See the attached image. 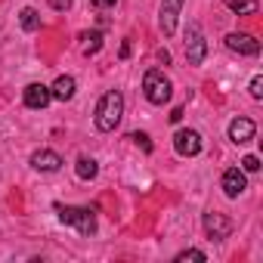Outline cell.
I'll return each mask as SVG.
<instances>
[{
  "mask_svg": "<svg viewBox=\"0 0 263 263\" xmlns=\"http://www.w3.org/2000/svg\"><path fill=\"white\" fill-rule=\"evenodd\" d=\"M121 115H124V96L118 90L102 93V99L96 102V127L102 134H111V130L121 124Z\"/></svg>",
  "mask_w": 263,
  "mask_h": 263,
  "instance_id": "cell-1",
  "label": "cell"
},
{
  "mask_svg": "<svg viewBox=\"0 0 263 263\" xmlns=\"http://www.w3.org/2000/svg\"><path fill=\"white\" fill-rule=\"evenodd\" d=\"M56 214L62 223L74 226L81 235H93L96 232V214L90 208H71V204H56Z\"/></svg>",
  "mask_w": 263,
  "mask_h": 263,
  "instance_id": "cell-2",
  "label": "cell"
},
{
  "mask_svg": "<svg viewBox=\"0 0 263 263\" xmlns=\"http://www.w3.org/2000/svg\"><path fill=\"white\" fill-rule=\"evenodd\" d=\"M143 93H146V99H149L152 105H164V102L171 99L174 87H171V81L164 78V71L149 68V71H146V78H143Z\"/></svg>",
  "mask_w": 263,
  "mask_h": 263,
  "instance_id": "cell-3",
  "label": "cell"
},
{
  "mask_svg": "<svg viewBox=\"0 0 263 263\" xmlns=\"http://www.w3.org/2000/svg\"><path fill=\"white\" fill-rule=\"evenodd\" d=\"M204 56H208L204 31H201L198 22H189V28H186V59H189V65H201Z\"/></svg>",
  "mask_w": 263,
  "mask_h": 263,
  "instance_id": "cell-4",
  "label": "cell"
},
{
  "mask_svg": "<svg viewBox=\"0 0 263 263\" xmlns=\"http://www.w3.org/2000/svg\"><path fill=\"white\" fill-rule=\"evenodd\" d=\"M204 232H208V238H214V241H226V238L232 235V220H229L226 214L208 211V214H204Z\"/></svg>",
  "mask_w": 263,
  "mask_h": 263,
  "instance_id": "cell-5",
  "label": "cell"
},
{
  "mask_svg": "<svg viewBox=\"0 0 263 263\" xmlns=\"http://www.w3.org/2000/svg\"><path fill=\"white\" fill-rule=\"evenodd\" d=\"M174 149L183 158L198 155L201 152V134H198V130H177V134H174Z\"/></svg>",
  "mask_w": 263,
  "mask_h": 263,
  "instance_id": "cell-6",
  "label": "cell"
},
{
  "mask_svg": "<svg viewBox=\"0 0 263 263\" xmlns=\"http://www.w3.org/2000/svg\"><path fill=\"white\" fill-rule=\"evenodd\" d=\"M183 4L186 0H161V31H164V37H174V31H177V19H180V10H183Z\"/></svg>",
  "mask_w": 263,
  "mask_h": 263,
  "instance_id": "cell-7",
  "label": "cell"
},
{
  "mask_svg": "<svg viewBox=\"0 0 263 263\" xmlns=\"http://www.w3.org/2000/svg\"><path fill=\"white\" fill-rule=\"evenodd\" d=\"M226 50H232L238 56H257L260 44L251 34H245V31H232V34H226Z\"/></svg>",
  "mask_w": 263,
  "mask_h": 263,
  "instance_id": "cell-8",
  "label": "cell"
},
{
  "mask_svg": "<svg viewBox=\"0 0 263 263\" xmlns=\"http://www.w3.org/2000/svg\"><path fill=\"white\" fill-rule=\"evenodd\" d=\"M254 134H257V127H254V121H251V118H235V121L229 124V140H232L235 146L251 143V140H254Z\"/></svg>",
  "mask_w": 263,
  "mask_h": 263,
  "instance_id": "cell-9",
  "label": "cell"
},
{
  "mask_svg": "<svg viewBox=\"0 0 263 263\" xmlns=\"http://www.w3.org/2000/svg\"><path fill=\"white\" fill-rule=\"evenodd\" d=\"M31 167H34V171H44V174H53V171L62 167V155L53 152V149H37V152L31 155Z\"/></svg>",
  "mask_w": 263,
  "mask_h": 263,
  "instance_id": "cell-10",
  "label": "cell"
},
{
  "mask_svg": "<svg viewBox=\"0 0 263 263\" xmlns=\"http://www.w3.org/2000/svg\"><path fill=\"white\" fill-rule=\"evenodd\" d=\"M223 192H226V198H238L245 189H248V180H245V171H238V167H229L226 174H223Z\"/></svg>",
  "mask_w": 263,
  "mask_h": 263,
  "instance_id": "cell-11",
  "label": "cell"
},
{
  "mask_svg": "<svg viewBox=\"0 0 263 263\" xmlns=\"http://www.w3.org/2000/svg\"><path fill=\"white\" fill-rule=\"evenodd\" d=\"M22 99H25L28 108H47L50 99H53V93H50V87H44V84H28L25 93H22Z\"/></svg>",
  "mask_w": 263,
  "mask_h": 263,
  "instance_id": "cell-12",
  "label": "cell"
},
{
  "mask_svg": "<svg viewBox=\"0 0 263 263\" xmlns=\"http://www.w3.org/2000/svg\"><path fill=\"white\" fill-rule=\"evenodd\" d=\"M74 90H78V81H74L71 74H59V78H56V84L50 87L53 99H59V102H68V99L74 96Z\"/></svg>",
  "mask_w": 263,
  "mask_h": 263,
  "instance_id": "cell-13",
  "label": "cell"
},
{
  "mask_svg": "<svg viewBox=\"0 0 263 263\" xmlns=\"http://www.w3.org/2000/svg\"><path fill=\"white\" fill-rule=\"evenodd\" d=\"M74 174H78L81 180H93V177L99 174V164H96L93 158H87V155H84V158H78V164H74Z\"/></svg>",
  "mask_w": 263,
  "mask_h": 263,
  "instance_id": "cell-14",
  "label": "cell"
},
{
  "mask_svg": "<svg viewBox=\"0 0 263 263\" xmlns=\"http://www.w3.org/2000/svg\"><path fill=\"white\" fill-rule=\"evenodd\" d=\"M19 22H22L25 31H37V28H41V13H37L34 7H25V10L19 13Z\"/></svg>",
  "mask_w": 263,
  "mask_h": 263,
  "instance_id": "cell-15",
  "label": "cell"
},
{
  "mask_svg": "<svg viewBox=\"0 0 263 263\" xmlns=\"http://www.w3.org/2000/svg\"><path fill=\"white\" fill-rule=\"evenodd\" d=\"M226 7L238 16H254L257 13V0H226Z\"/></svg>",
  "mask_w": 263,
  "mask_h": 263,
  "instance_id": "cell-16",
  "label": "cell"
},
{
  "mask_svg": "<svg viewBox=\"0 0 263 263\" xmlns=\"http://www.w3.org/2000/svg\"><path fill=\"white\" fill-rule=\"evenodd\" d=\"M81 41H84V53H87V56H93V53H99V47H102V34H99V31H90V34H81Z\"/></svg>",
  "mask_w": 263,
  "mask_h": 263,
  "instance_id": "cell-17",
  "label": "cell"
},
{
  "mask_svg": "<svg viewBox=\"0 0 263 263\" xmlns=\"http://www.w3.org/2000/svg\"><path fill=\"white\" fill-rule=\"evenodd\" d=\"M174 260H177V263H186V260H208V257H204V251H198V248H189V251H180Z\"/></svg>",
  "mask_w": 263,
  "mask_h": 263,
  "instance_id": "cell-18",
  "label": "cell"
},
{
  "mask_svg": "<svg viewBox=\"0 0 263 263\" xmlns=\"http://www.w3.org/2000/svg\"><path fill=\"white\" fill-rule=\"evenodd\" d=\"M241 171H245V174H257V171H260V158H257V155H245V158H241Z\"/></svg>",
  "mask_w": 263,
  "mask_h": 263,
  "instance_id": "cell-19",
  "label": "cell"
},
{
  "mask_svg": "<svg viewBox=\"0 0 263 263\" xmlns=\"http://www.w3.org/2000/svg\"><path fill=\"white\" fill-rule=\"evenodd\" d=\"M130 140H134L137 146H143V152H152V140H149V134H130Z\"/></svg>",
  "mask_w": 263,
  "mask_h": 263,
  "instance_id": "cell-20",
  "label": "cell"
},
{
  "mask_svg": "<svg viewBox=\"0 0 263 263\" xmlns=\"http://www.w3.org/2000/svg\"><path fill=\"white\" fill-rule=\"evenodd\" d=\"M251 96H254V99H263V78H260V74L251 78Z\"/></svg>",
  "mask_w": 263,
  "mask_h": 263,
  "instance_id": "cell-21",
  "label": "cell"
},
{
  "mask_svg": "<svg viewBox=\"0 0 263 263\" xmlns=\"http://www.w3.org/2000/svg\"><path fill=\"white\" fill-rule=\"evenodd\" d=\"M50 7H53V10H59V13H65V10L71 7V0H50Z\"/></svg>",
  "mask_w": 263,
  "mask_h": 263,
  "instance_id": "cell-22",
  "label": "cell"
},
{
  "mask_svg": "<svg viewBox=\"0 0 263 263\" xmlns=\"http://www.w3.org/2000/svg\"><path fill=\"white\" fill-rule=\"evenodd\" d=\"M90 4L96 7V10H108V7H115L118 0H90Z\"/></svg>",
  "mask_w": 263,
  "mask_h": 263,
  "instance_id": "cell-23",
  "label": "cell"
},
{
  "mask_svg": "<svg viewBox=\"0 0 263 263\" xmlns=\"http://www.w3.org/2000/svg\"><path fill=\"white\" fill-rule=\"evenodd\" d=\"M171 121L180 124V121H183V108H174V111H171Z\"/></svg>",
  "mask_w": 263,
  "mask_h": 263,
  "instance_id": "cell-24",
  "label": "cell"
},
{
  "mask_svg": "<svg viewBox=\"0 0 263 263\" xmlns=\"http://www.w3.org/2000/svg\"><path fill=\"white\" fill-rule=\"evenodd\" d=\"M127 56H130V44L124 41V44H121V59H127Z\"/></svg>",
  "mask_w": 263,
  "mask_h": 263,
  "instance_id": "cell-25",
  "label": "cell"
}]
</instances>
